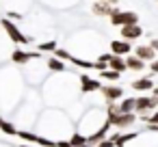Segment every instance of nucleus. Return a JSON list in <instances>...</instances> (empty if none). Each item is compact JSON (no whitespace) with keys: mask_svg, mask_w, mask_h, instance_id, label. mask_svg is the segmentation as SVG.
<instances>
[{"mask_svg":"<svg viewBox=\"0 0 158 147\" xmlns=\"http://www.w3.org/2000/svg\"><path fill=\"white\" fill-rule=\"evenodd\" d=\"M2 121H5V119H2V117H0V123H2Z\"/></svg>","mask_w":158,"mask_h":147,"instance_id":"bb28decb","label":"nucleus"},{"mask_svg":"<svg viewBox=\"0 0 158 147\" xmlns=\"http://www.w3.org/2000/svg\"><path fill=\"white\" fill-rule=\"evenodd\" d=\"M0 130H2L5 134H9V136H15L18 134V130H15V125L11 121H2V123H0Z\"/></svg>","mask_w":158,"mask_h":147,"instance_id":"aec40b11","label":"nucleus"},{"mask_svg":"<svg viewBox=\"0 0 158 147\" xmlns=\"http://www.w3.org/2000/svg\"><path fill=\"white\" fill-rule=\"evenodd\" d=\"M115 11H119L117 5H108V2H102V0H95L91 5V13L98 15V18H110Z\"/></svg>","mask_w":158,"mask_h":147,"instance_id":"39448f33","label":"nucleus"},{"mask_svg":"<svg viewBox=\"0 0 158 147\" xmlns=\"http://www.w3.org/2000/svg\"><path fill=\"white\" fill-rule=\"evenodd\" d=\"M132 91H136V93H147V91H152L154 89V76H143V78H136V80H132Z\"/></svg>","mask_w":158,"mask_h":147,"instance_id":"1a4fd4ad","label":"nucleus"},{"mask_svg":"<svg viewBox=\"0 0 158 147\" xmlns=\"http://www.w3.org/2000/svg\"><path fill=\"white\" fill-rule=\"evenodd\" d=\"M95 147H115V145H113V141H110V138H102Z\"/></svg>","mask_w":158,"mask_h":147,"instance_id":"5701e85b","label":"nucleus"},{"mask_svg":"<svg viewBox=\"0 0 158 147\" xmlns=\"http://www.w3.org/2000/svg\"><path fill=\"white\" fill-rule=\"evenodd\" d=\"M149 37H152V39H149V43H147V46H149V48L158 54V37H154V35H149Z\"/></svg>","mask_w":158,"mask_h":147,"instance_id":"4be33fe9","label":"nucleus"},{"mask_svg":"<svg viewBox=\"0 0 158 147\" xmlns=\"http://www.w3.org/2000/svg\"><path fill=\"white\" fill-rule=\"evenodd\" d=\"M154 110H158V97H156V95L143 93V95L134 97V112H136V117H139L141 121H147Z\"/></svg>","mask_w":158,"mask_h":147,"instance_id":"f257e3e1","label":"nucleus"},{"mask_svg":"<svg viewBox=\"0 0 158 147\" xmlns=\"http://www.w3.org/2000/svg\"><path fill=\"white\" fill-rule=\"evenodd\" d=\"M126 69H128V71H139V74H143V71H145V61H141L136 54H126Z\"/></svg>","mask_w":158,"mask_h":147,"instance_id":"f8f14e48","label":"nucleus"},{"mask_svg":"<svg viewBox=\"0 0 158 147\" xmlns=\"http://www.w3.org/2000/svg\"><path fill=\"white\" fill-rule=\"evenodd\" d=\"M134 54H136L141 61H145V63H152V61L158 56V54H156L149 46H136V48H134Z\"/></svg>","mask_w":158,"mask_h":147,"instance_id":"2eb2a0df","label":"nucleus"},{"mask_svg":"<svg viewBox=\"0 0 158 147\" xmlns=\"http://www.w3.org/2000/svg\"><path fill=\"white\" fill-rule=\"evenodd\" d=\"M136 112H115V115H106V121L113 125V128H117V130H121V132H126L128 128H132L134 123H136Z\"/></svg>","mask_w":158,"mask_h":147,"instance_id":"f03ea898","label":"nucleus"},{"mask_svg":"<svg viewBox=\"0 0 158 147\" xmlns=\"http://www.w3.org/2000/svg\"><path fill=\"white\" fill-rule=\"evenodd\" d=\"M100 78H102V80H106V82H115V80H119V78H121V74H119V71H113V69H108V67H106L104 71H100Z\"/></svg>","mask_w":158,"mask_h":147,"instance_id":"a211bd4d","label":"nucleus"},{"mask_svg":"<svg viewBox=\"0 0 158 147\" xmlns=\"http://www.w3.org/2000/svg\"><path fill=\"white\" fill-rule=\"evenodd\" d=\"M108 22L113 24V26H117V28H121V26H132V24H139V13L136 11H115L110 18H108Z\"/></svg>","mask_w":158,"mask_h":147,"instance_id":"20e7f679","label":"nucleus"},{"mask_svg":"<svg viewBox=\"0 0 158 147\" xmlns=\"http://www.w3.org/2000/svg\"><path fill=\"white\" fill-rule=\"evenodd\" d=\"M119 37L126 39V41H136L139 37H143V28H141V24L121 26V28H119Z\"/></svg>","mask_w":158,"mask_h":147,"instance_id":"6e6552de","label":"nucleus"},{"mask_svg":"<svg viewBox=\"0 0 158 147\" xmlns=\"http://www.w3.org/2000/svg\"><path fill=\"white\" fill-rule=\"evenodd\" d=\"M147 123H154V125H158V110H154V112L149 115V119H147Z\"/></svg>","mask_w":158,"mask_h":147,"instance_id":"b1692460","label":"nucleus"},{"mask_svg":"<svg viewBox=\"0 0 158 147\" xmlns=\"http://www.w3.org/2000/svg\"><path fill=\"white\" fill-rule=\"evenodd\" d=\"M117 110L119 112H134V97H121L117 102Z\"/></svg>","mask_w":158,"mask_h":147,"instance_id":"dca6fc26","label":"nucleus"},{"mask_svg":"<svg viewBox=\"0 0 158 147\" xmlns=\"http://www.w3.org/2000/svg\"><path fill=\"white\" fill-rule=\"evenodd\" d=\"M100 87H102V82H100V80H95V78H91V76H87V74H82V76H80V91H82V93L100 91Z\"/></svg>","mask_w":158,"mask_h":147,"instance_id":"9b49d317","label":"nucleus"},{"mask_svg":"<svg viewBox=\"0 0 158 147\" xmlns=\"http://www.w3.org/2000/svg\"><path fill=\"white\" fill-rule=\"evenodd\" d=\"M152 95H156V97H158V84H154V89H152Z\"/></svg>","mask_w":158,"mask_h":147,"instance_id":"393cba45","label":"nucleus"},{"mask_svg":"<svg viewBox=\"0 0 158 147\" xmlns=\"http://www.w3.org/2000/svg\"><path fill=\"white\" fill-rule=\"evenodd\" d=\"M102 2H108V5H117L119 0H102Z\"/></svg>","mask_w":158,"mask_h":147,"instance_id":"a878e982","label":"nucleus"},{"mask_svg":"<svg viewBox=\"0 0 158 147\" xmlns=\"http://www.w3.org/2000/svg\"><path fill=\"white\" fill-rule=\"evenodd\" d=\"M33 59H41V54H39V52H28V50H22V48H15V50L11 52V61H13L15 65H26V63H31Z\"/></svg>","mask_w":158,"mask_h":147,"instance_id":"423d86ee","label":"nucleus"},{"mask_svg":"<svg viewBox=\"0 0 158 147\" xmlns=\"http://www.w3.org/2000/svg\"><path fill=\"white\" fill-rule=\"evenodd\" d=\"M37 50H39V52H54V50H56V39H50V41H44V43H37Z\"/></svg>","mask_w":158,"mask_h":147,"instance_id":"6ab92c4d","label":"nucleus"},{"mask_svg":"<svg viewBox=\"0 0 158 147\" xmlns=\"http://www.w3.org/2000/svg\"><path fill=\"white\" fill-rule=\"evenodd\" d=\"M100 93H102L104 102H119L123 97V89L117 87V84H102L100 87Z\"/></svg>","mask_w":158,"mask_h":147,"instance_id":"0eeeda50","label":"nucleus"},{"mask_svg":"<svg viewBox=\"0 0 158 147\" xmlns=\"http://www.w3.org/2000/svg\"><path fill=\"white\" fill-rule=\"evenodd\" d=\"M108 48H110L113 54H119V56H126V54L132 52V46H130V41H126V39H113V41L108 43Z\"/></svg>","mask_w":158,"mask_h":147,"instance_id":"9d476101","label":"nucleus"},{"mask_svg":"<svg viewBox=\"0 0 158 147\" xmlns=\"http://www.w3.org/2000/svg\"><path fill=\"white\" fill-rule=\"evenodd\" d=\"M0 26L5 28V33L9 35V39L13 41V43H18V46H24V43H33V39L31 37H26V35H22V31L11 22V20H7V18H2L0 20Z\"/></svg>","mask_w":158,"mask_h":147,"instance_id":"7ed1b4c3","label":"nucleus"},{"mask_svg":"<svg viewBox=\"0 0 158 147\" xmlns=\"http://www.w3.org/2000/svg\"><path fill=\"white\" fill-rule=\"evenodd\" d=\"M149 76H158V56L149 63Z\"/></svg>","mask_w":158,"mask_h":147,"instance_id":"412c9836","label":"nucleus"},{"mask_svg":"<svg viewBox=\"0 0 158 147\" xmlns=\"http://www.w3.org/2000/svg\"><path fill=\"white\" fill-rule=\"evenodd\" d=\"M46 65H48V69H50V71H56V74L65 71V63H63L61 59H56V56H50V59L46 61Z\"/></svg>","mask_w":158,"mask_h":147,"instance_id":"f3484780","label":"nucleus"},{"mask_svg":"<svg viewBox=\"0 0 158 147\" xmlns=\"http://www.w3.org/2000/svg\"><path fill=\"white\" fill-rule=\"evenodd\" d=\"M108 69H113V71H119L121 76L128 71L126 69V56H119V54H113L110 52V59H108Z\"/></svg>","mask_w":158,"mask_h":147,"instance_id":"ddd939ff","label":"nucleus"},{"mask_svg":"<svg viewBox=\"0 0 158 147\" xmlns=\"http://www.w3.org/2000/svg\"><path fill=\"white\" fill-rule=\"evenodd\" d=\"M136 136H139V132H128V134H126V132H119V134L110 136V141H113L115 147H126V145H128L130 141H134Z\"/></svg>","mask_w":158,"mask_h":147,"instance_id":"4468645a","label":"nucleus"}]
</instances>
